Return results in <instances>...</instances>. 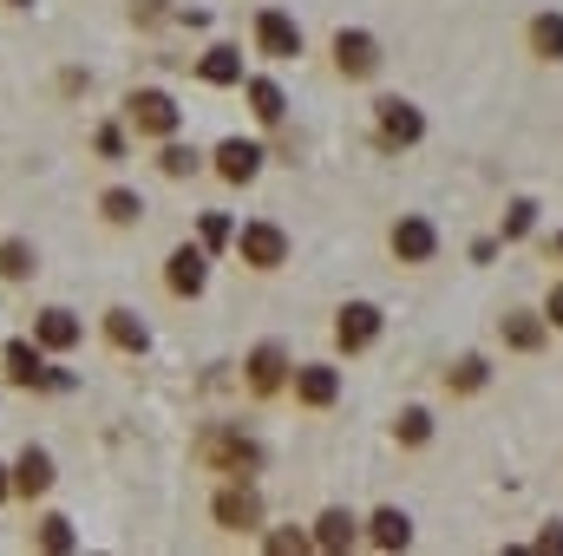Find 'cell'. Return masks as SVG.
<instances>
[{
  "instance_id": "d4e9b609",
  "label": "cell",
  "mask_w": 563,
  "mask_h": 556,
  "mask_svg": "<svg viewBox=\"0 0 563 556\" xmlns=\"http://www.w3.org/2000/svg\"><path fill=\"white\" fill-rule=\"evenodd\" d=\"M33 269H40V256H33V243H20V236H7V243H0V276L26 281Z\"/></svg>"
},
{
  "instance_id": "5bb4252c",
  "label": "cell",
  "mask_w": 563,
  "mask_h": 556,
  "mask_svg": "<svg viewBox=\"0 0 563 556\" xmlns=\"http://www.w3.org/2000/svg\"><path fill=\"white\" fill-rule=\"evenodd\" d=\"M544 314H531V308H511L505 321H498V334H505V347H518V354H538L544 347Z\"/></svg>"
},
{
  "instance_id": "4fadbf2b",
  "label": "cell",
  "mask_w": 563,
  "mask_h": 556,
  "mask_svg": "<svg viewBox=\"0 0 563 556\" xmlns=\"http://www.w3.org/2000/svg\"><path fill=\"white\" fill-rule=\"evenodd\" d=\"M295 400L314 407V413L334 407V400H341V374H334V367H295Z\"/></svg>"
},
{
  "instance_id": "836d02e7",
  "label": "cell",
  "mask_w": 563,
  "mask_h": 556,
  "mask_svg": "<svg viewBox=\"0 0 563 556\" xmlns=\"http://www.w3.org/2000/svg\"><path fill=\"white\" fill-rule=\"evenodd\" d=\"M203 243H210V249L230 243V223H223V216H203Z\"/></svg>"
},
{
  "instance_id": "83f0119b",
  "label": "cell",
  "mask_w": 563,
  "mask_h": 556,
  "mask_svg": "<svg viewBox=\"0 0 563 556\" xmlns=\"http://www.w3.org/2000/svg\"><path fill=\"white\" fill-rule=\"evenodd\" d=\"M531 223H538V203H531V197H518V203H511V216H505V243L531 236Z\"/></svg>"
},
{
  "instance_id": "8992f818",
  "label": "cell",
  "mask_w": 563,
  "mask_h": 556,
  "mask_svg": "<svg viewBox=\"0 0 563 556\" xmlns=\"http://www.w3.org/2000/svg\"><path fill=\"white\" fill-rule=\"evenodd\" d=\"M164 281H170V294H177V301H197V294H203V281H210V256H203L197 243L170 249V263H164Z\"/></svg>"
},
{
  "instance_id": "44dd1931",
  "label": "cell",
  "mask_w": 563,
  "mask_h": 556,
  "mask_svg": "<svg viewBox=\"0 0 563 556\" xmlns=\"http://www.w3.org/2000/svg\"><path fill=\"white\" fill-rule=\"evenodd\" d=\"M197 73H203L210 86H243V53H236V46H210V53L197 59Z\"/></svg>"
},
{
  "instance_id": "d6986e66",
  "label": "cell",
  "mask_w": 563,
  "mask_h": 556,
  "mask_svg": "<svg viewBox=\"0 0 563 556\" xmlns=\"http://www.w3.org/2000/svg\"><path fill=\"white\" fill-rule=\"evenodd\" d=\"M282 380H288V360H282L276 341H263V347L250 354V387H256V393H276Z\"/></svg>"
},
{
  "instance_id": "8fae6325",
  "label": "cell",
  "mask_w": 563,
  "mask_h": 556,
  "mask_svg": "<svg viewBox=\"0 0 563 556\" xmlns=\"http://www.w3.org/2000/svg\"><path fill=\"white\" fill-rule=\"evenodd\" d=\"M256 170H263V144H250V138L217 144V177H223V184H250Z\"/></svg>"
},
{
  "instance_id": "7c38bea8",
  "label": "cell",
  "mask_w": 563,
  "mask_h": 556,
  "mask_svg": "<svg viewBox=\"0 0 563 556\" xmlns=\"http://www.w3.org/2000/svg\"><path fill=\"white\" fill-rule=\"evenodd\" d=\"M380 138L387 144H420L426 138L420 105H407V99H380Z\"/></svg>"
},
{
  "instance_id": "4316f807",
  "label": "cell",
  "mask_w": 563,
  "mask_h": 556,
  "mask_svg": "<svg viewBox=\"0 0 563 556\" xmlns=\"http://www.w3.org/2000/svg\"><path fill=\"white\" fill-rule=\"evenodd\" d=\"M394 432H400V445H426V438H432V413H426V407H407Z\"/></svg>"
},
{
  "instance_id": "277c9868",
  "label": "cell",
  "mask_w": 563,
  "mask_h": 556,
  "mask_svg": "<svg viewBox=\"0 0 563 556\" xmlns=\"http://www.w3.org/2000/svg\"><path fill=\"white\" fill-rule=\"evenodd\" d=\"M374 341H380V308L374 301H347L341 321H334V347L341 354H367Z\"/></svg>"
},
{
  "instance_id": "7a4b0ae2",
  "label": "cell",
  "mask_w": 563,
  "mask_h": 556,
  "mask_svg": "<svg viewBox=\"0 0 563 556\" xmlns=\"http://www.w3.org/2000/svg\"><path fill=\"white\" fill-rule=\"evenodd\" d=\"M125 119H132V132H144V138H170V132L184 125L177 99H170V92H157V86H144V92H132Z\"/></svg>"
},
{
  "instance_id": "ba28073f",
  "label": "cell",
  "mask_w": 563,
  "mask_h": 556,
  "mask_svg": "<svg viewBox=\"0 0 563 556\" xmlns=\"http://www.w3.org/2000/svg\"><path fill=\"white\" fill-rule=\"evenodd\" d=\"M210 518H217L223 531H256V524H263V498H256V491H250V485L236 478L230 491H217V504H210Z\"/></svg>"
},
{
  "instance_id": "e0dca14e",
  "label": "cell",
  "mask_w": 563,
  "mask_h": 556,
  "mask_svg": "<svg viewBox=\"0 0 563 556\" xmlns=\"http://www.w3.org/2000/svg\"><path fill=\"white\" fill-rule=\"evenodd\" d=\"M46 485H53V458H46L40 445H26L20 465H13V491H20V498H40Z\"/></svg>"
},
{
  "instance_id": "d6a6232c",
  "label": "cell",
  "mask_w": 563,
  "mask_h": 556,
  "mask_svg": "<svg viewBox=\"0 0 563 556\" xmlns=\"http://www.w3.org/2000/svg\"><path fill=\"white\" fill-rule=\"evenodd\" d=\"M544 321L563 327V281H551V294H544Z\"/></svg>"
},
{
  "instance_id": "9a60e30c",
  "label": "cell",
  "mask_w": 563,
  "mask_h": 556,
  "mask_svg": "<svg viewBox=\"0 0 563 556\" xmlns=\"http://www.w3.org/2000/svg\"><path fill=\"white\" fill-rule=\"evenodd\" d=\"M367 537H374V551H407V544H413V518L387 504V511L367 518Z\"/></svg>"
},
{
  "instance_id": "30bf717a",
  "label": "cell",
  "mask_w": 563,
  "mask_h": 556,
  "mask_svg": "<svg viewBox=\"0 0 563 556\" xmlns=\"http://www.w3.org/2000/svg\"><path fill=\"white\" fill-rule=\"evenodd\" d=\"M387 243H394V256H400V263H432V256H439V230H432L426 216H400Z\"/></svg>"
},
{
  "instance_id": "3957f363",
  "label": "cell",
  "mask_w": 563,
  "mask_h": 556,
  "mask_svg": "<svg viewBox=\"0 0 563 556\" xmlns=\"http://www.w3.org/2000/svg\"><path fill=\"white\" fill-rule=\"evenodd\" d=\"M334 73L341 79H374L380 73V40L361 33V26H341L334 33Z\"/></svg>"
},
{
  "instance_id": "4dcf8cb0",
  "label": "cell",
  "mask_w": 563,
  "mask_h": 556,
  "mask_svg": "<svg viewBox=\"0 0 563 556\" xmlns=\"http://www.w3.org/2000/svg\"><path fill=\"white\" fill-rule=\"evenodd\" d=\"M99 157H106V164H119V157H125V132H119V125H106V132H99Z\"/></svg>"
},
{
  "instance_id": "5b68a950",
  "label": "cell",
  "mask_w": 563,
  "mask_h": 556,
  "mask_svg": "<svg viewBox=\"0 0 563 556\" xmlns=\"http://www.w3.org/2000/svg\"><path fill=\"white\" fill-rule=\"evenodd\" d=\"M236 256H243L250 269H282V263H288V236H282L276 223H243V230H236Z\"/></svg>"
},
{
  "instance_id": "484cf974",
  "label": "cell",
  "mask_w": 563,
  "mask_h": 556,
  "mask_svg": "<svg viewBox=\"0 0 563 556\" xmlns=\"http://www.w3.org/2000/svg\"><path fill=\"white\" fill-rule=\"evenodd\" d=\"M485 380H492V367H485V360H478V354H465V360H459V367H452V374H445V387H452V393H478V387H485Z\"/></svg>"
},
{
  "instance_id": "2e32d148",
  "label": "cell",
  "mask_w": 563,
  "mask_h": 556,
  "mask_svg": "<svg viewBox=\"0 0 563 556\" xmlns=\"http://www.w3.org/2000/svg\"><path fill=\"white\" fill-rule=\"evenodd\" d=\"M354 537H361V524H354L347 511H321L308 544H314V551H334V556H341V551H354Z\"/></svg>"
},
{
  "instance_id": "e575fe53",
  "label": "cell",
  "mask_w": 563,
  "mask_h": 556,
  "mask_svg": "<svg viewBox=\"0 0 563 556\" xmlns=\"http://www.w3.org/2000/svg\"><path fill=\"white\" fill-rule=\"evenodd\" d=\"M538 551H563V524H551V531L538 537Z\"/></svg>"
},
{
  "instance_id": "9c48e42d",
  "label": "cell",
  "mask_w": 563,
  "mask_h": 556,
  "mask_svg": "<svg viewBox=\"0 0 563 556\" xmlns=\"http://www.w3.org/2000/svg\"><path fill=\"white\" fill-rule=\"evenodd\" d=\"M7 380H13V387H66V374H46L40 341H13V347H7Z\"/></svg>"
},
{
  "instance_id": "603a6c76",
  "label": "cell",
  "mask_w": 563,
  "mask_h": 556,
  "mask_svg": "<svg viewBox=\"0 0 563 556\" xmlns=\"http://www.w3.org/2000/svg\"><path fill=\"white\" fill-rule=\"evenodd\" d=\"M250 112H256L263 125H282L288 99H282V86H276V79H250Z\"/></svg>"
},
{
  "instance_id": "8d00e7d4",
  "label": "cell",
  "mask_w": 563,
  "mask_h": 556,
  "mask_svg": "<svg viewBox=\"0 0 563 556\" xmlns=\"http://www.w3.org/2000/svg\"><path fill=\"white\" fill-rule=\"evenodd\" d=\"M7 7H33V0H7Z\"/></svg>"
},
{
  "instance_id": "cb8c5ba5",
  "label": "cell",
  "mask_w": 563,
  "mask_h": 556,
  "mask_svg": "<svg viewBox=\"0 0 563 556\" xmlns=\"http://www.w3.org/2000/svg\"><path fill=\"white\" fill-rule=\"evenodd\" d=\"M99 210H106V223H119V230H132V223L144 216L139 190H106V197H99Z\"/></svg>"
},
{
  "instance_id": "ffe728a7",
  "label": "cell",
  "mask_w": 563,
  "mask_h": 556,
  "mask_svg": "<svg viewBox=\"0 0 563 556\" xmlns=\"http://www.w3.org/2000/svg\"><path fill=\"white\" fill-rule=\"evenodd\" d=\"M106 341H112L119 354H144L151 334H144V321L132 314V308H112V314H106Z\"/></svg>"
},
{
  "instance_id": "ac0fdd59",
  "label": "cell",
  "mask_w": 563,
  "mask_h": 556,
  "mask_svg": "<svg viewBox=\"0 0 563 556\" xmlns=\"http://www.w3.org/2000/svg\"><path fill=\"white\" fill-rule=\"evenodd\" d=\"M33 341H40V347H53V354H66V347L79 341V321H73L66 308H46V314L33 321Z\"/></svg>"
},
{
  "instance_id": "7402d4cb",
  "label": "cell",
  "mask_w": 563,
  "mask_h": 556,
  "mask_svg": "<svg viewBox=\"0 0 563 556\" xmlns=\"http://www.w3.org/2000/svg\"><path fill=\"white\" fill-rule=\"evenodd\" d=\"M525 40H531V53H538V59H551V66H558V59H563V13H538V20L525 26Z\"/></svg>"
},
{
  "instance_id": "1f68e13d",
  "label": "cell",
  "mask_w": 563,
  "mask_h": 556,
  "mask_svg": "<svg viewBox=\"0 0 563 556\" xmlns=\"http://www.w3.org/2000/svg\"><path fill=\"white\" fill-rule=\"evenodd\" d=\"M269 551H276V556H295V551H308V537H301V531H276V537H269Z\"/></svg>"
},
{
  "instance_id": "6da1fadb",
  "label": "cell",
  "mask_w": 563,
  "mask_h": 556,
  "mask_svg": "<svg viewBox=\"0 0 563 556\" xmlns=\"http://www.w3.org/2000/svg\"><path fill=\"white\" fill-rule=\"evenodd\" d=\"M197 458H203L210 471H230V478H250V471L263 465V445H256V438H243V432H230V425H217V432H203V445H197Z\"/></svg>"
},
{
  "instance_id": "d590c367",
  "label": "cell",
  "mask_w": 563,
  "mask_h": 556,
  "mask_svg": "<svg viewBox=\"0 0 563 556\" xmlns=\"http://www.w3.org/2000/svg\"><path fill=\"white\" fill-rule=\"evenodd\" d=\"M551 256H558V263H563V230H558V243H551Z\"/></svg>"
},
{
  "instance_id": "52a82bcc",
  "label": "cell",
  "mask_w": 563,
  "mask_h": 556,
  "mask_svg": "<svg viewBox=\"0 0 563 556\" xmlns=\"http://www.w3.org/2000/svg\"><path fill=\"white\" fill-rule=\"evenodd\" d=\"M256 53H263V59H295V53H301V26H295L282 7H263V13H256Z\"/></svg>"
},
{
  "instance_id": "f1b7e54d",
  "label": "cell",
  "mask_w": 563,
  "mask_h": 556,
  "mask_svg": "<svg viewBox=\"0 0 563 556\" xmlns=\"http://www.w3.org/2000/svg\"><path fill=\"white\" fill-rule=\"evenodd\" d=\"M157 164H164V177H190V170H197V151H190V144H164Z\"/></svg>"
},
{
  "instance_id": "f546056e",
  "label": "cell",
  "mask_w": 563,
  "mask_h": 556,
  "mask_svg": "<svg viewBox=\"0 0 563 556\" xmlns=\"http://www.w3.org/2000/svg\"><path fill=\"white\" fill-rule=\"evenodd\" d=\"M40 551H73V524L66 518H46L40 524Z\"/></svg>"
}]
</instances>
